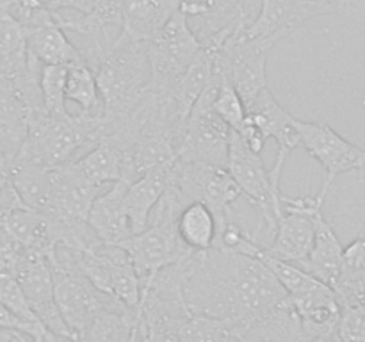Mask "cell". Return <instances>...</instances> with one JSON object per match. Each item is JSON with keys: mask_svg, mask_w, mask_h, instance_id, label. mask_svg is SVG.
I'll return each instance as SVG.
<instances>
[{"mask_svg": "<svg viewBox=\"0 0 365 342\" xmlns=\"http://www.w3.org/2000/svg\"><path fill=\"white\" fill-rule=\"evenodd\" d=\"M342 260H344V246L341 244V239L335 234L334 227L324 219L323 214H319L316 219V239H314L312 252L302 269L323 284L334 287L341 274Z\"/></svg>", "mask_w": 365, "mask_h": 342, "instance_id": "23", "label": "cell"}, {"mask_svg": "<svg viewBox=\"0 0 365 342\" xmlns=\"http://www.w3.org/2000/svg\"><path fill=\"white\" fill-rule=\"evenodd\" d=\"M77 166L82 173L98 185L127 182L132 184V171L128 153L113 139H100L89 152L78 157Z\"/></svg>", "mask_w": 365, "mask_h": 342, "instance_id": "22", "label": "cell"}, {"mask_svg": "<svg viewBox=\"0 0 365 342\" xmlns=\"http://www.w3.org/2000/svg\"><path fill=\"white\" fill-rule=\"evenodd\" d=\"M102 138V114H68L52 116L46 110L31 114L29 134L20 159L48 170L73 162L81 152H89Z\"/></svg>", "mask_w": 365, "mask_h": 342, "instance_id": "3", "label": "cell"}, {"mask_svg": "<svg viewBox=\"0 0 365 342\" xmlns=\"http://www.w3.org/2000/svg\"><path fill=\"white\" fill-rule=\"evenodd\" d=\"M220 81L221 77L216 75L189 114L178 148V160L182 162L227 167L232 128L214 110Z\"/></svg>", "mask_w": 365, "mask_h": 342, "instance_id": "7", "label": "cell"}, {"mask_svg": "<svg viewBox=\"0 0 365 342\" xmlns=\"http://www.w3.org/2000/svg\"><path fill=\"white\" fill-rule=\"evenodd\" d=\"M16 280L39 323L56 337H73L57 309L52 260L38 253L25 252L18 267Z\"/></svg>", "mask_w": 365, "mask_h": 342, "instance_id": "14", "label": "cell"}, {"mask_svg": "<svg viewBox=\"0 0 365 342\" xmlns=\"http://www.w3.org/2000/svg\"><path fill=\"white\" fill-rule=\"evenodd\" d=\"M84 57L95 71L103 100L102 138H120L128 118L150 88V43L138 41L120 32L114 39L93 41Z\"/></svg>", "mask_w": 365, "mask_h": 342, "instance_id": "2", "label": "cell"}, {"mask_svg": "<svg viewBox=\"0 0 365 342\" xmlns=\"http://www.w3.org/2000/svg\"><path fill=\"white\" fill-rule=\"evenodd\" d=\"M66 100L77 103L81 113L84 114L100 116L103 113V100L100 95L96 75L86 61L68 66Z\"/></svg>", "mask_w": 365, "mask_h": 342, "instance_id": "29", "label": "cell"}, {"mask_svg": "<svg viewBox=\"0 0 365 342\" xmlns=\"http://www.w3.org/2000/svg\"><path fill=\"white\" fill-rule=\"evenodd\" d=\"M227 170L230 171L241 195L253 209L259 212V223L253 237L259 241L264 230L274 235L278 217L282 214V195L271 182V173L260 157V153L253 152L245 139L232 130L230 150H228Z\"/></svg>", "mask_w": 365, "mask_h": 342, "instance_id": "6", "label": "cell"}, {"mask_svg": "<svg viewBox=\"0 0 365 342\" xmlns=\"http://www.w3.org/2000/svg\"><path fill=\"white\" fill-rule=\"evenodd\" d=\"M31 342L27 341V337H25L24 333H20V331L16 330H4V328H0V342Z\"/></svg>", "mask_w": 365, "mask_h": 342, "instance_id": "40", "label": "cell"}, {"mask_svg": "<svg viewBox=\"0 0 365 342\" xmlns=\"http://www.w3.org/2000/svg\"><path fill=\"white\" fill-rule=\"evenodd\" d=\"M324 203L317 196L282 195V214L278 217L273 242L266 246L274 259L302 267L312 252L316 239V219L323 214Z\"/></svg>", "mask_w": 365, "mask_h": 342, "instance_id": "11", "label": "cell"}, {"mask_svg": "<svg viewBox=\"0 0 365 342\" xmlns=\"http://www.w3.org/2000/svg\"><path fill=\"white\" fill-rule=\"evenodd\" d=\"M173 187L185 202H200L210 209L217 223V234L232 221V210L242 198L227 167L189 164L177 159L173 167Z\"/></svg>", "mask_w": 365, "mask_h": 342, "instance_id": "10", "label": "cell"}, {"mask_svg": "<svg viewBox=\"0 0 365 342\" xmlns=\"http://www.w3.org/2000/svg\"><path fill=\"white\" fill-rule=\"evenodd\" d=\"M187 205L180 191L171 185L153 209L148 227L121 244L130 256L132 266L141 280V287L164 267L182 262L195 253L184 244L177 227L182 210Z\"/></svg>", "mask_w": 365, "mask_h": 342, "instance_id": "4", "label": "cell"}, {"mask_svg": "<svg viewBox=\"0 0 365 342\" xmlns=\"http://www.w3.org/2000/svg\"><path fill=\"white\" fill-rule=\"evenodd\" d=\"M0 303H2L9 312H13L18 319H21L25 324H29V326L34 330V335L43 328V324L39 323L36 314L32 312L31 305H29L20 284H18V280L14 276H4V274H0ZM34 335H32V337H34Z\"/></svg>", "mask_w": 365, "mask_h": 342, "instance_id": "34", "label": "cell"}, {"mask_svg": "<svg viewBox=\"0 0 365 342\" xmlns=\"http://www.w3.org/2000/svg\"><path fill=\"white\" fill-rule=\"evenodd\" d=\"M323 14H342L337 7L316 0H262L255 21L242 32L246 38L284 39L305 21Z\"/></svg>", "mask_w": 365, "mask_h": 342, "instance_id": "16", "label": "cell"}, {"mask_svg": "<svg viewBox=\"0 0 365 342\" xmlns=\"http://www.w3.org/2000/svg\"><path fill=\"white\" fill-rule=\"evenodd\" d=\"M59 269L81 273L103 294L110 296L130 310L141 303V280L121 246H110L96 241L86 249L57 246L52 264Z\"/></svg>", "mask_w": 365, "mask_h": 342, "instance_id": "5", "label": "cell"}, {"mask_svg": "<svg viewBox=\"0 0 365 342\" xmlns=\"http://www.w3.org/2000/svg\"><path fill=\"white\" fill-rule=\"evenodd\" d=\"M274 38H246L237 34L216 50V71L230 82L245 102L246 109L267 89V59L277 45Z\"/></svg>", "mask_w": 365, "mask_h": 342, "instance_id": "9", "label": "cell"}, {"mask_svg": "<svg viewBox=\"0 0 365 342\" xmlns=\"http://www.w3.org/2000/svg\"><path fill=\"white\" fill-rule=\"evenodd\" d=\"M200 52L202 43L189 25V16L184 11H178L160 34L150 41V89L157 95L173 96L178 82L187 73Z\"/></svg>", "mask_w": 365, "mask_h": 342, "instance_id": "8", "label": "cell"}, {"mask_svg": "<svg viewBox=\"0 0 365 342\" xmlns=\"http://www.w3.org/2000/svg\"><path fill=\"white\" fill-rule=\"evenodd\" d=\"M127 0H95V7L89 14H77V16H64V31L91 38V41L109 38V28L113 25H123V14Z\"/></svg>", "mask_w": 365, "mask_h": 342, "instance_id": "26", "label": "cell"}, {"mask_svg": "<svg viewBox=\"0 0 365 342\" xmlns=\"http://www.w3.org/2000/svg\"><path fill=\"white\" fill-rule=\"evenodd\" d=\"M180 342H242L230 321L191 314L180 328Z\"/></svg>", "mask_w": 365, "mask_h": 342, "instance_id": "30", "label": "cell"}, {"mask_svg": "<svg viewBox=\"0 0 365 342\" xmlns=\"http://www.w3.org/2000/svg\"><path fill=\"white\" fill-rule=\"evenodd\" d=\"M31 342H57V337L48 330V328L43 326L41 330H39L38 333L31 338Z\"/></svg>", "mask_w": 365, "mask_h": 342, "instance_id": "41", "label": "cell"}, {"mask_svg": "<svg viewBox=\"0 0 365 342\" xmlns=\"http://www.w3.org/2000/svg\"><path fill=\"white\" fill-rule=\"evenodd\" d=\"M29 50L43 66H71V64L84 63L86 57L68 39L59 24L43 25L27 32Z\"/></svg>", "mask_w": 365, "mask_h": 342, "instance_id": "24", "label": "cell"}, {"mask_svg": "<svg viewBox=\"0 0 365 342\" xmlns=\"http://www.w3.org/2000/svg\"><path fill=\"white\" fill-rule=\"evenodd\" d=\"M184 298L191 314L242 326L280 305L287 292L260 259L212 246L185 259Z\"/></svg>", "mask_w": 365, "mask_h": 342, "instance_id": "1", "label": "cell"}, {"mask_svg": "<svg viewBox=\"0 0 365 342\" xmlns=\"http://www.w3.org/2000/svg\"><path fill=\"white\" fill-rule=\"evenodd\" d=\"M21 207L27 205L20 198L13 180H11L9 167H0V217L7 216L13 210L21 209Z\"/></svg>", "mask_w": 365, "mask_h": 342, "instance_id": "37", "label": "cell"}, {"mask_svg": "<svg viewBox=\"0 0 365 342\" xmlns=\"http://www.w3.org/2000/svg\"><path fill=\"white\" fill-rule=\"evenodd\" d=\"M29 50L27 31L9 13H0V52H25Z\"/></svg>", "mask_w": 365, "mask_h": 342, "instance_id": "36", "label": "cell"}, {"mask_svg": "<svg viewBox=\"0 0 365 342\" xmlns=\"http://www.w3.org/2000/svg\"><path fill=\"white\" fill-rule=\"evenodd\" d=\"M289 298L302 319L309 342L339 338L342 306L330 285L319 284L312 291L303 292L299 296H289Z\"/></svg>", "mask_w": 365, "mask_h": 342, "instance_id": "17", "label": "cell"}, {"mask_svg": "<svg viewBox=\"0 0 365 342\" xmlns=\"http://www.w3.org/2000/svg\"><path fill=\"white\" fill-rule=\"evenodd\" d=\"M52 269L57 309L75 338H81L103 310L127 309L110 296L100 292L84 274L53 266Z\"/></svg>", "mask_w": 365, "mask_h": 342, "instance_id": "13", "label": "cell"}, {"mask_svg": "<svg viewBox=\"0 0 365 342\" xmlns=\"http://www.w3.org/2000/svg\"><path fill=\"white\" fill-rule=\"evenodd\" d=\"M127 182H116L106 192L96 196L89 210V228L106 244L121 246L134 235L127 209Z\"/></svg>", "mask_w": 365, "mask_h": 342, "instance_id": "18", "label": "cell"}, {"mask_svg": "<svg viewBox=\"0 0 365 342\" xmlns=\"http://www.w3.org/2000/svg\"><path fill=\"white\" fill-rule=\"evenodd\" d=\"M57 342H81L75 337H57Z\"/></svg>", "mask_w": 365, "mask_h": 342, "instance_id": "42", "label": "cell"}, {"mask_svg": "<svg viewBox=\"0 0 365 342\" xmlns=\"http://www.w3.org/2000/svg\"><path fill=\"white\" fill-rule=\"evenodd\" d=\"M182 4L184 0H127L121 32L138 41H153L182 11Z\"/></svg>", "mask_w": 365, "mask_h": 342, "instance_id": "21", "label": "cell"}, {"mask_svg": "<svg viewBox=\"0 0 365 342\" xmlns=\"http://www.w3.org/2000/svg\"><path fill=\"white\" fill-rule=\"evenodd\" d=\"M246 110H248V120L255 127H259L260 132L267 139L271 138L277 141V159H274V164L269 170V173L274 187L280 189V178L285 160L289 159V155L294 150L303 148L302 134H299L298 125H296L298 120L277 102V98H274L269 89L260 93L259 98Z\"/></svg>", "mask_w": 365, "mask_h": 342, "instance_id": "15", "label": "cell"}, {"mask_svg": "<svg viewBox=\"0 0 365 342\" xmlns=\"http://www.w3.org/2000/svg\"><path fill=\"white\" fill-rule=\"evenodd\" d=\"M214 110L232 130H242L248 110H246L245 102H242L239 93L234 89V86L228 81H225V78L220 81V88H217L216 98H214Z\"/></svg>", "mask_w": 365, "mask_h": 342, "instance_id": "33", "label": "cell"}, {"mask_svg": "<svg viewBox=\"0 0 365 342\" xmlns=\"http://www.w3.org/2000/svg\"><path fill=\"white\" fill-rule=\"evenodd\" d=\"M319 342H342L341 338H334V341H319Z\"/></svg>", "mask_w": 365, "mask_h": 342, "instance_id": "43", "label": "cell"}, {"mask_svg": "<svg viewBox=\"0 0 365 342\" xmlns=\"http://www.w3.org/2000/svg\"><path fill=\"white\" fill-rule=\"evenodd\" d=\"M178 235L192 252H205L212 248L217 237V223L207 205L192 202L182 210L178 217Z\"/></svg>", "mask_w": 365, "mask_h": 342, "instance_id": "28", "label": "cell"}, {"mask_svg": "<svg viewBox=\"0 0 365 342\" xmlns=\"http://www.w3.org/2000/svg\"><path fill=\"white\" fill-rule=\"evenodd\" d=\"M31 114V107L16 86L0 82V159L7 167L24 148Z\"/></svg>", "mask_w": 365, "mask_h": 342, "instance_id": "19", "label": "cell"}, {"mask_svg": "<svg viewBox=\"0 0 365 342\" xmlns=\"http://www.w3.org/2000/svg\"><path fill=\"white\" fill-rule=\"evenodd\" d=\"M41 2L52 13H61L63 9H73L78 14H89L95 7V0H41Z\"/></svg>", "mask_w": 365, "mask_h": 342, "instance_id": "38", "label": "cell"}, {"mask_svg": "<svg viewBox=\"0 0 365 342\" xmlns=\"http://www.w3.org/2000/svg\"><path fill=\"white\" fill-rule=\"evenodd\" d=\"M339 338L342 342H365V305H342Z\"/></svg>", "mask_w": 365, "mask_h": 342, "instance_id": "35", "label": "cell"}, {"mask_svg": "<svg viewBox=\"0 0 365 342\" xmlns=\"http://www.w3.org/2000/svg\"><path fill=\"white\" fill-rule=\"evenodd\" d=\"M264 264L271 269V273L277 276V280L280 281L282 287L285 289L287 296H299L303 292L312 291L314 287H317L319 284H323L321 280H317L316 276H312L310 273H307L305 269H302L299 266L291 262H285V260L274 259L267 253V249H264L259 256Z\"/></svg>", "mask_w": 365, "mask_h": 342, "instance_id": "31", "label": "cell"}, {"mask_svg": "<svg viewBox=\"0 0 365 342\" xmlns=\"http://www.w3.org/2000/svg\"><path fill=\"white\" fill-rule=\"evenodd\" d=\"M81 342H139L138 341V310L114 309L103 310Z\"/></svg>", "mask_w": 365, "mask_h": 342, "instance_id": "27", "label": "cell"}, {"mask_svg": "<svg viewBox=\"0 0 365 342\" xmlns=\"http://www.w3.org/2000/svg\"><path fill=\"white\" fill-rule=\"evenodd\" d=\"M296 125L302 134L303 148L324 170V182L317 200L324 203L331 184L337 180V177L349 173V171H359L360 180H364L365 150L342 138L339 132H335L330 125L323 123V121L298 120Z\"/></svg>", "mask_w": 365, "mask_h": 342, "instance_id": "12", "label": "cell"}, {"mask_svg": "<svg viewBox=\"0 0 365 342\" xmlns=\"http://www.w3.org/2000/svg\"><path fill=\"white\" fill-rule=\"evenodd\" d=\"M68 66H43L41 95L45 110L52 116H68L66 109Z\"/></svg>", "mask_w": 365, "mask_h": 342, "instance_id": "32", "label": "cell"}, {"mask_svg": "<svg viewBox=\"0 0 365 342\" xmlns=\"http://www.w3.org/2000/svg\"><path fill=\"white\" fill-rule=\"evenodd\" d=\"M9 175L25 205L43 212L48 205L52 170L16 157L9 164Z\"/></svg>", "mask_w": 365, "mask_h": 342, "instance_id": "25", "label": "cell"}, {"mask_svg": "<svg viewBox=\"0 0 365 342\" xmlns=\"http://www.w3.org/2000/svg\"><path fill=\"white\" fill-rule=\"evenodd\" d=\"M175 162L153 167V170L143 173L138 180L128 184L127 209L134 234H139L148 227L153 209L160 202V198L166 195L168 189L173 185Z\"/></svg>", "mask_w": 365, "mask_h": 342, "instance_id": "20", "label": "cell"}, {"mask_svg": "<svg viewBox=\"0 0 365 342\" xmlns=\"http://www.w3.org/2000/svg\"><path fill=\"white\" fill-rule=\"evenodd\" d=\"M0 328H4V330H16L29 338L34 335V330L21 319H18L13 312H9L2 303H0Z\"/></svg>", "mask_w": 365, "mask_h": 342, "instance_id": "39", "label": "cell"}]
</instances>
